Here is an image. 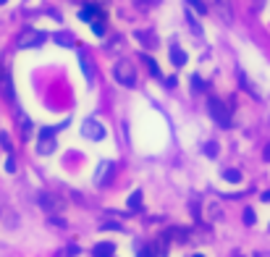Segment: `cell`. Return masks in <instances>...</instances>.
Here are the masks:
<instances>
[{"label": "cell", "mask_w": 270, "mask_h": 257, "mask_svg": "<svg viewBox=\"0 0 270 257\" xmlns=\"http://www.w3.org/2000/svg\"><path fill=\"white\" fill-rule=\"evenodd\" d=\"M207 113L220 128H231V110L220 97H207Z\"/></svg>", "instance_id": "obj_1"}, {"label": "cell", "mask_w": 270, "mask_h": 257, "mask_svg": "<svg viewBox=\"0 0 270 257\" xmlns=\"http://www.w3.org/2000/svg\"><path fill=\"white\" fill-rule=\"evenodd\" d=\"M113 76L121 87H137V68L128 58H121V61L113 66Z\"/></svg>", "instance_id": "obj_2"}, {"label": "cell", "mask_w": 270, "mask_h": 257, "mask_svg": "<svg viewBox=\"0 0 270 257\" xmlns=\"http://www.w3.org/2000/svg\"><path fill=\"white\" fill-rule=\"evenodd\" d=\"M79 19H81V21H87V24L92 27V24H105V19H108V14H105V11H102L100 6H95V3H87L84 8H81Z\"/></svg>", "instance_id": "obj_3"}, {"label": "cell", "mask_w": 270, "mask_h": 257, "mask_svg": "<svg viewBox=\"0 0 270 257\" xmlns=\"http://www.w3.org/2000/svg\"><path fill=\"white\" fill-rule=\"evenodd\" d=\"M42 42H45V34L37 32V29H24V32L19 34V48H24V50L40 48Z\"/></svg>", "instance_id": "obj_4"}, {"label": "cell", "mask_w": 270, "mask_h": 257, "mask_svg": "<svg viewBox=\"0 0 270 257\" xmlns=\"http://www.w3.org/2000/svg\"><path fill=\"white\" fill-rule=\"evenodd\" d=\"M40 207L45 210V213H50V215H55V213H61V210L66 207V202L61 200L58 194H50V192H42L40 194Z\"/></svg>", "instance_id": "obj_5"}, {"label": "cell", "mask_w": 270, "mask_h": 257, "mask_svg": "<svg viewBox=\"0 0 270 257\" xmlns=\"http://www.w3.org/2000/svg\"><path fill=\"white\" fill-rule=\"evenodd\" d=\"M81 134H84L87 139H92V142H100V139H105V126L97 118H87L84 123H81Z\"/></svg>", "instance_id": "obj_6"}, {"label": "cell", "mask_w": 270, "mask_h": 257, "mask_svg": "<svg viewBox=\"0 0 270 257\" xmlns=\"http://www.w3.org/2000/svg\"><path fill=\"white\" fill-rule=\"evenodd\" d=\"M213 11L223 24H233V3L231 0H213Z\"/></svg>", "instance_id": "obj_7"}, {"label": "cell", "mask_w": 270, "mask_h": 257, "mask_svg": "<svg viewBox=\"0 0 270 257\" xmlns=\"http://www.w3.org/2000/svg\"><path fill=\"white\" fill-rule=\"evenodd\" d=\"M113 173H115V163H113V160H100V166H97V173H95V184H97V186H105V184H110Z\"/></svg>", "instance_id": "obj_8"}, {"label": "cell", "mask_w": 270, "mask_h": 257, "mask_svg": "<svg viewBox=\"0 0 270 257\" xmlns=\"http://www.w3.org/2000/svg\"><path fill=\"white\" fill-rule=\"evenodd\" d=\"M0 92H3V97L8 102H16V89H14V76H11L8 68L0 71Z\"/></svg>", "instance_id": "obj_9"}, {"label": "cell", "mask_w": 270, "mask_h": 257, "mask_svg": "<svg viewBox=\"0 0 270 257\" xmlns=\"http://www.w3.org/2000/svg\"><path fill=\"white\" fill-rule=\"evenodd\" d=\"M166 241H176V244H186L192 239V228H184V226H171L166 233H163Z\"/></svg>", "instance_id": "obj_10"}, {"label": "cell", "mask_w": 270, "mask_h": 257, "mask_svg": "<svg viewBox=\"0 0 270 257\" xmlns=\"http://www.w3.org/2000/svg\"><path fill=\"white\" fill-rule=\"evenodd\" d=\"M79 66H81V71H84L87 84L92 87V84H95V66H92V61L87 58V53H79Z\"/></svg>", "instance_id": "obj_11"}, {"label": "cell", "mask_w": 270, "mask_h": 257, "mask_svg": "<svg viewBox=\"0 0 270 257\" xmlns=\"http://www.w3.org/2000/svg\"><path fill=\"white\" fill-rule=\"evenodd\" d=\"M239 84H241V87H244L246 92H249V95H254L257 100H262V95H260V89H257V87L252 84V81H249V79H246V74L241 71V68H239Z\"/></svg>", "instance_id": "obj_12"}, {"label": "cell", "mask_w": 270, "mask_h": 257, "mask_svg": "<svg viewBox=\"0 0 270 257\" xmlns=\"http://www.w3.org/2000/svg\"><path fill=\"white\" fill-rule=\"evenodd\" d=\"M126 207L131 210V213H139V210H142V192H131L128 194V200H126Z\"/></svg>", "instance_id": "obj_13"}, {"label": "cell", "mask_w": 270, "mask_h": 257, "mask_svg": "<svg viewBox=\"0 0 270 257\" xmlns=\"http://www.w3.org/2000/svg\"><path fill=\"white\" fill-rule=\"evenodd\" d=\"M171 61H173V66H179V68L186 63V53H184V50H181L176 42L171 45Z\"/></svg>", "instance_id": "obj_14"}, {"label": "cell", "mask_w": 270, "mask_h": 257, "mask_svg": "<svg viewBox=\"0 0 270 257\" xmlns=\"http://www.w3.org/2000/svg\"><path fill=\"white\" fill-rule=\"evenodd\" d=\"M137 40L139 42H142L145 45V48H155V45H158V37H155V34H152V32H137Z\"/></svg>", "instance_id": "obj_15"}, {"label": "cell", "mask_w": 270, "mask_h": 257, "mask_svg": "<svg viewBox=\"0 0 270 257\" xmlns=\"http://www.w3.org/2000/svg\"><path fill=\"white\" fill-rule=\"evenodd\" d=\"M115 252V244L113 241H100L95 249H92V254H97V257H105V254H113Z\"/></svg>", "instance_id": "obj_16"}, {"label": "cell", "mask_w": 270, "mask_h": 257, "mask_svg": "<svg viewBox=\"0 0 270 257\" xmlns=\"http://www.w3.org/2000/svg\"><path fill=\"white\" fill-rule=\"evenodd\" d=\"M55 42L61 45V48H74V37L68 32H58L55 34Z\"/></svg>", "instance_id": "obj_17"}, {"label": "cell", "mask_w": 270, "mask_h": 257, "mask_svg": "<svg viewBox=\"0 0 270 257\" xmlns=\"http://www.w3.org/2000/svg\"><path fill=\"white\" fill-rule=\"evenodd\" d=\"M142 61L147 63V68H150V74H152V76H158V79L163 76V74H160V66L155 63V58H152V55H142Z\"/></svg>", "instance_id": "obj_18"}, {"label": "cell", "mask_w": 270, "mask_h": 257, "mask_svg": "<svg viewBox=\"0 0 270 257\" xmlns=\"http://www.w3.org/2000/svg\"><path fill=\"white\" fill-rule=\"evenodd\" d=\"M186 24H189L192 27V32H194V37H202V27H199V21L192 16V11H189V14H186Z\"/></svg>", "instance_id": "obj_19"}, {"label": "cell", "mask_w": 270, "mask_h": 257, "mask_svg": "<svg viewBox=\"0 0 270 257\" xmlns=\"http://www.w3.org/2000/svg\"><path fill=\"white\" fill-rule=\"evenodd\" d=\"M223 179L236 184V181H241V171H236V168H226V171H223Z\"/></svg>", "instance_id": "obj_20"}, {"label": "cell", "mask_w": 270, "mask_h": 257, "mask_svg": "<svg viewBox=\"0 0 270 257\" xmlns=\"http://www.w3.org/2000/svg\"><path fill=\"white\" fill-rule=\"evenodd\" d=\"M192 89L194 92H207V81L199 79V74H192Z\"/></svg>", "instance_id": "obj_21"}, {"label": "cell", "mask_w": 270, "mask_h": 257, "mask_svg": "<svg viewBox=\"0 0 270 257\" xmlns=\"http://www.w3.org/2000/svg\"><path fill=\"white\" fill-rule=\"evenodd\" d=\"M186 3H189V8H194L199 16H205V14H207V6H205V0H186Z\"/></svg>", "instance_id": "obj_22"}, {"label": "cell", "mask_w": 270, "mask_h": 257, "mask_svg": "<svg viewBox=\"0 0 270 257\" xmlns=\"http://www.w3.org/2000/svg\"><path fill=\"white\" fill-rule=\"evenodd\" d=\"M218 153H220L218 142H207V145H205V155H207V158H218Z\"/></svg>", "instance_id": "obj_23"}, {"label": "cell", "mask_w": 270, "mask_h": 257, "mask_svg": "<svg viewBox=\"0 0 270 257\" xmlns=\"http://www.w3.org/2000/svg\"><path fill=\"white\" fill-rule=\"evenodd\" d=\"M100 228H102V231H108V228H110V231H126V228L118 223V220H105V223H102Z\"/></svg>", "instance_id": "obj_24"}, {"label": "cell", "mask_w": 270, "mask_h": 257, "mask_svg": "<svg viewBox=\"0 0 270 257\" xmlns=\"http://www.w3.org/2000/svg\"><path fill=\"white\" fill-rule=\"evenodd\" d=\"M0 147H3L6 153H11V150H14V145H11V137H8L6 132H0Z\"/></svg>", "instance_id": "obj_25"}, {"label": "cell", "mask_w": 270, "mask_h": 257, "mask_svg": "<svg viewBox=\"0 0 270 257\" xmlns=\"http://www.w3.org/2000/svg\"><path fill=\"white\" fill-rule=\"evenodd\" d=\"M254 220H257L254 210H252V207H246V210H244V223H246V226H254Z\"/></svg>", "instance_id": "obj_26"}, {"label": "cell", "mask_w": 270, "mask_h": 257, "mask_svg": "<svg viewBox=\"0 0 270 257\" xmlns=\"http://www.w3.org/2000/svg\"><path fill=\"white\" fill-rule=\"evenodd\" d=\"M50 223H53V226H58V228H66V220H61L58 215H53V220H50Z\"/></svg>", "instance_id": "obj_27"}, {"label": "cell", "mask_w": 270, "mask_h": 257, "mask_svg": "<svg viewBox=\"0 0 270 257\" xmlns=\"http://www.w3.org/2000/svg\"><path fill=\"white\" fill-rule=\"evenodd\" d=\"M6 171H8V173H14V171H16V163H14V160H8V163H6Z\"/></svg>", "instance_id": "obj_28"}, {"label": "cell", "mask_w": 270, "mask_h": 257, "mask_svg": "<svg viewBox=\"0 0 270 257\" xmlns=\"http://www.w3.org/2000/svg\"><path fill=\"white\" fill-rule=\"evenodd\" d=\"M166 87H176V76H166Z\"/></svg>", "instance_id": "obj_29"}, {"label": "cell", "mask_w": 270, "mask_h": 257, "mask_svg": "<svg viewBox=\"0 0 270 257\" xmlns=\"http://www.w3.org/2000/svg\"><path fill=\"white\" fill-rule=\"evenodd\" d=\"M260 200H262V202H270V189H267V192H262V197H260Z\"/></svg>", "instance_id": "obj_30"}, {"label": "cell", "mask_w": 270, "mask_h": 257, "mask_svg": "<svg viewBox=\"0 0 270 257\" xmlns=\"http://www.w3.org/2000/svg\"><path fill=\"white\" fill-rule=\"evenodd\" d=\"M262 158H265V160H267V163H270V145H267V147H265V153H262Z\"/></svg>", "instance_id": "obj_31"}, {"label": "cell", "mask_w": 270, "mask_h": 257, "mask_svg": "<svg viewBox=\"0 0 270 257\" xmlns=\"http://www.w3.org/2000/svg\"><path fill=\"white\" fill-rule=\"evenodd\" d=\"M3 3H8V0H0V6H3Z\"/></svg>", "instance_id": "obj_32"}]
</instances>
